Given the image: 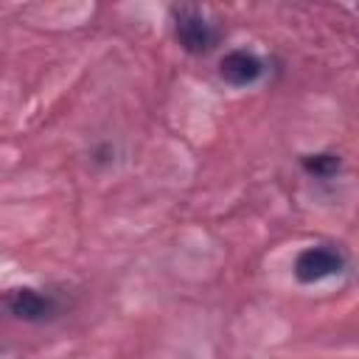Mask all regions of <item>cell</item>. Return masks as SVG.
Masks as SVG:
<instances>
[{
  "instance_id": "obj_5",
  "label": "cell",
  "mask_w": 359,
  "mask_h": 359,
  "mask_svg": "<svg viewBox=\"0 0 359 359\" xmlns=\"http://www.w3.org/2000/svg\"><path fill=\"white\" fill-rule=\"evenodd\" d=\"M300 168L314 180H334L342 171V157L337 151H314L300 157Z\"/></svg>"
},
{
  "instance_id": "obj_2",
  "label": "cell",
  "mask_w": 359,
  "mask_h": 359,
  "mask_svg": "<svg viewBox=\"0 0 359 359\" xmlns=\"http://www.w3.org/2000/svg\"><path fill=\"white\" fill-rule=\"evenodd\" d=\"M171 25H174V39L191 56H208L222 42L219 25L210 22L194 6H171Z\"/></svg>"
},
{
  "instance_id": "obj_3",
  "label": "cell",
  "mask_w": 359,
  "mask_h": 359,
  "mask_svg": "<svg viewBox=\"0 0 359 359\" xmlns=\"http://www.w3.org/2000/svg\"><path fill=\"white\" fill-rule=\"evenodd\" d=\"M348 266V258L339 247L334 244H311V247H303L292 264V275L297 283L303 286H311V283H320V280H328V278H337L342 275Z\"/></svg>"
},
{
  "instance_id": "obj_1",
  "label": "cell",
  "mask_w": 359,
  "mask_h": 359,
  "mask_svg": "<svg viewBox=\"0 0 359 359\" xmlns=\"http://www.w3.org/2000/svg\"><path fill=\"white\" fill-rule=\"evenodd\" d=\"M3 309H6L14 320H20V323L45 325V323H53V320H59L62 314H67L70 303H67L59 292L34 289V286H20V289H11V292L3 297Z\"/></svg>"
},
{
  "instance_id": "obj_4",
  "label": "cell",
  "mask_w": 359,
  "mask_h": 359,
  "mask_svg": "<svg viewBox=\"0 0 359 359\" xmlns=\"http://www.w3.org/2000/svg\"><path fill=\"white\" fill-rule=\"evenodd\" d=\"M266 73V62L247 50V48H236V50H227L222 59H219V79L230 87H252L264 79Z\"/></svg>"
},
{
  "instance_id": "obj_6",
  "label": "cell",
  "mask_w": 359,
  "mask_h": 359,
  "mask_svg": "<svg viewBox=\"0 0 359 359\" xmlns=\"http://www.w3.org/2000/svg\"><path fill=\"white\" fill-rule=\"evenodd\" d=\"M112 160H115V146L112 143H101V146H95L93 149V163L95 165H112Z\"/></svg>"
}]
</instances>
